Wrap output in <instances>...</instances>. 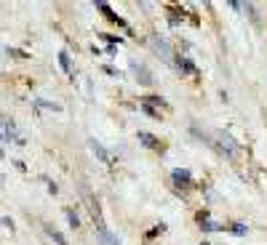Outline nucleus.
<instances>
[{
	"mask_svg": "<svg viewBox=\"0 0 267 245\" xmlns=\"http://www.w3.org/2000/svg\"><path fill=\"white\" fill-rule=\"evenodd\" d=\"M163 232H166V224H158V227L152 229V232H147V240H150V237H155V234H163Z\"/></svg>",
	"mask_w": 267,
	"mask_h": 245,
	"instance_id": "17",
	"label": "nucleus"
},
{
	"mask_svg": "<svg viewBox=\"0 0 267 245\" xmlns=\"http://www.w3.org/2000/svg\"><path fill=\"white\" fill-rule=\"evenodd\" d=\"M137 139H139V144H142V147H147V149H155V152H160V149H163L160 139H158V136H152V134H147V131H139Z\"/></svg>",
	"mask_w": 267,
	"mask_h": 245,
	"instance_id": "3",
	"label": "nucleus"
},
{
	"mask_svg": "<svg viewBox=\"0 0 267 245\" xmlns=\"http://www.w3.org/2000/svg\"><path fill=\"white\" fill-rule=\"evenodd\" d=\"M150 40H152V48H155V51H158L160 56H163L166 62H171V56H174V53H171V45H168V43L163 40V37H160V35H152Z\"/></svg>",
	"mask_w": 267,
	"mask_h": 245,
	"instance_id": "5",
	"label": "nucleus"
},
{
	"mask_svg": "<svg viewBox=\"0 0 267 245\" xmlns=\"http://www.w3.org/2000/svg\"><path fill=\"white\" fill-rule=\"evenodd\" d=\"M134 70H137V75H139V83H145V86H150L152 83V78H150V72L142 67V64H134Z\"/></svg>",
	"mask_w": 267,
	"mask_h": 245,
	"instance_id": "10",
	"label": "nucleus"
},
{
	"mask_svg": "<svg viewBox=\"0 0 267 245\" xmlns=\"http://www.w3.org/2000/svg\"><path fill=\"white\" fill-rule=\"evenodd\" d=\"M35 104H37V107H43V109H51V112H59V104H51V101H43V99H35Z\"/></svg>",
	"mask_w": 267,
	"mask_h": 245,
	"instance_id": "14",
	"label": "nucleus"
},
{
	"mask_svg": "<svg viewBox=\"0 0 267 245\" xmlns=\"http://www.w3.org/2000/svg\"><path fill=\"white\" fill-rule=\"evenodd\" d=\"M14 139V122L11 120H3V141H6V144H8V141H11Z\"/></svg>",
	"mask_w": 267,
	"mask_h": 245,
	"instance_id": "11",
	"label": "nucleus"
},
{
	"mask_svg": "<svg viewBox=\"0 0 267 245\" xmlns=\"http://www.w3.org/2000/svg\"><path fill=\"white\" fill-rule=\"evenodd\" d=\"M227 232L238 234V237H246V234H249V227H246V224H241V221H233V224H227Z\"/></svg>",
	"mask_w": 267,
	"mask_h": 245,
	"instance_id": "7",
	"label": "nucleus"
},
{
	"mask_svg": "<svg viewBox=\"0 0 267 245\" xmlns=\"http://www.w3.org/2000/svg\"><path fill=\"white\" fill-rule=\"evenodd\" d=\"M171 181L176 187H193V173H190L187 168H174V171H171Z\"/></svg>",
	"mask_w": 267,
	"mask_h": 245,
	"instance_id": "2",
	"label": "nucleus"
},
{
	"mask_svg": "<svg viewBox=\"0 0 267 245\" xmlns=\"http://www.w3.org/2000/svg\"><path fill=\"white\" fill-rule=\"evenodd\" d=\"M88 147H91V152H94V155H97V157L102 160V163H104V165H112V157H110V152H107V149H104V147L99 144V141H97V139H88Z\"/></svg>",
	"mask_w": 267,
	"mask_h": 245,
	"instance_id": "6",
	"label": "nucleus"
},
{
	"mask_svg": "<svg viewBox=\"0 0 267 245\" xmlns=\"http://www.w3.org/2000/svg\"><path fill=\"white\" fill-rule=\"evenodd\" d=\"M59 64H62V70H64V72H72V67H70V56H67L64 51L59 53Z\"/></svg>",
	"mask_w": 267,
	"mask_h": 245,
	"instance_id": "15",
	"label": "nucleus"
},
{
	"mask_svg": "<svg viewBox=\"0 0 267 245\" xmlns=\"http://www.w3.org/2000/svg\"><path fill=\"white\" fill-rule=\"evenodd\" d=\"M67 221H70V227H72V229H78V227H80V219H78V213H75L72 208H67Z\"/></svg>",
	"mask_w": 267,
	"mask_h": 245,
	"instance_id": "12",
	"label": "nucleus"
},
{
	"mask_svg": "<svg viewBox=\"0 0 267 245\" xmlns=\"http://www.w3.org/2000/svg\"><path fill=\"white\" fill-rule=\"evenodd\" d=\"M198 224H200V229H203V232H216V229H227V227H222V224L211 221V216H208V211H200V213H198Z\"/></svg>",
	"mask_w": 267,
	"mask_h": 245,
	"instance_id": "4",
	"label": "nucleus"
},
{
	"mask_svg": "<svg viewBox=\"0 0 267 245\" xmlns=\"http://www.w3.org/2000/svg\"><path fill=\"white\" fill-rule=\"evenodd\" d=\"M145 104H160L163 107V99L160 96H145Z\"/></svg>",
	"mask_w": 267,
	"mask_h": 245,
	"instance_id": "19",
	"label": "nucleus"
},
{
	"mask_svg": "<svg viewBox=\"0 0 267 245\" xmlns=\"http://www.w3.org/2000/svg\"><path fill=\"white\" fill-rule=\"evenodd\" d=\"M46 234H49V237H51L56 245H67V237H64L62 232H56V229L51 227V224H46Z\"/></svg>",
	"mask_w": 267,
	"mask_h": 245,
	"instance_id": "8",
	"label": "nucleus"
},
{
	"mask_svg": "<svg viewBox=\"0 0 267 245\" xmlns=\"http://www.w3.org/2000/svg\"><path fill=\"white\" fill-rule=\"evenodd\" d=\"M142 112H145V115H150V117H160V112H158V109H152L150 104H142Z\"/></svg>",
	"mask_w": 267,
	"mask_h": 245,
	"instance_id": "16",
	"label": "nucleus"
},
{
	"mask_svg": "<svg viewBox=\"0 0 267 245\" xmlns=\"http://www.w3.org/2000/svg\"><path fill=\"white\" fill-rule=\"evenodd\" d=\"M99 240H102V245H120V240H115L110 232H104V234H99Z\"/></svg>",
	"mask_w": 267,
	"mask_h": 245,
	"instance_id": "13",
	"label": "nucleus"
},
{
	"mask_svg": "<svg viewBox=\"0 0 267 245\" xmlns=\"http://www.w3.org/2000/svg\"><path fill=\"white\" fill-rule=\"evenodd\" d=\"M8 56H16V59H27V53L24 51H16V48H6Z\"/></svg>",
	"mask_w": 267,
	"mask_h": 245,
	"instance_id": "18",
	"label": "nucleus"
},
{
	"mask_svg": "<svg viewBox=\"0 0 267 245\" xmlns=\"http://www.w3.org/2000/svg\"><path fill=\"white\" fill-rule=\"evenodd\" d=\"M216 147H219V152H222V155H227L230 160H235V157H238V152H241L235 141H233L230 136H227V134H222V131L216 134Z\"/></svg>",
	"mask_w": 267,
	"mask_h": 245,
	"instance_id": "1",
	"label": "nucleus"
},
{
	"mask_svg": "<svg viewBox=\"0 0 267 245\" xmlns=\"http://www.w3.org/2000/svg\"><path fill=\"white\" fill-rule=\"evenodd\" d=\"M176 67L182 70V72H190V75H198V70H195V64L193 62H187V59H182V56H179L176 59Z\"/></svg>",
	"mask_w": 267,
	"mask_h": 245,
	"instance_id": "9",
	"label": "nucleus"
},
{
	"mask_svg": "<svg viewBox=\"0 0 267 245\" xmlns=\"http://www.w3.org/2000/svg\"><path fill=\"white\" fill-rule=\"evenodd\" d=\"M200 245H211V242H200Z\"/></svg>",
	"mask_w": 267,
	"mask_h": 245,
	"instance_id": "20",
	"label": "nucleus"
}]
</instances>
